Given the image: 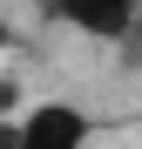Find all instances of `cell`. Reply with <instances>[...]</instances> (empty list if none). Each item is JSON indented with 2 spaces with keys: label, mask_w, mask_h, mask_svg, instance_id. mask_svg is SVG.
Returning <instances> with one entry per match:
<instances>
[{
  "label": "cell",
  "mask_w": 142,
  "mask_h": 149,
  "mask_svg": "<svg viewBox=\"0 0 142 149\" xmlns=\"http://www.w3.org/2000/svg\"><path fill=\"white\" fill-rule=\"evenodd\" d=\"M88 129L95 122L75 102H34V109H20V149H88Z\"/></svg>",
  "instance_id": "obj_1"
},
{
  "label": "cell",
  "mask_w": 142,
  "mask_h": 149,
  "mask_svg": "<svg viewBox=\"0 0 142 149\" xmlns=\"http://www.w3.org/2000/svg\"><path fill=\"white\" fill-rule=\"evenodd\" d=\"M54 20H68V27H75V34H88V41L122 47V41L142 27V0H68Z\"/></svg>",
  "instance_id": "obj_2"
},
{
  "label": "cell",
  "mask_w": 142,
  "mask_h": 149,
  "mask_svg": "<svg viewBox=\"0 0 142 149\" xmlns=\"http://www.w3.org/2000/svg\"><path fill=\"white\" fill-rule=\"evenodd\" d=\"M115 54H122V68H135V74H142V27H135L122 47H115Z\"/></svg>",
  "instance_id": "obj_3"
},
{
  "label": "cell",
  "mask_w": 142,
  "mask_h": 149,
  "mask_svg": "<svg viewBox=\"0 0 142 149\" xmlns=\"http://www.w3.org/2000/svg\"><path fill=\"white\" fill-rule=\"evenodd\" d=\"M14 102H20V88H14V81H7V74H0V122H14V115H7V109H14Z\"/></svg>",
  "instance_id": "obj_4"
},
{
  "label": "cell",
  "mask_w": 142,
  "mask_h": 149,
  "mask_svg": "<svg viewBox=\"0 0 142 149\" xmlns=\"http://www.w3.org/2000/svg\"><path fill=\"white\" fill-rule=\"evenodd\" d=\"M0 149H20V115H14V122H0Z\"/></svg>",
  "instance_id": "obj_5"
},
{
  "label": "cell",
  "mask_w": 142,
  "mask_h": 149,
  "mask_svg": "<svg viewBox=\"0 0 142 149\" xmlns=\"http://www.w3.org/2000/svg\"><path fill=\"white\" fill-rule=\"evenodd\" d=\"M7 41H14V27H7V14H0V54H7Z\"/></svg>",
  "instance_id": "obj_6"
},
{
  "label": "cell",
  "mask_w": 142,
  "mask_h": 149,
  "mask_svg": "<svg viewBox=\"0 0 142 149\" xmlns=\"http://www.w3.org/2000/svg\"><path fill=\"white\" fill-rule=\"evenodd\" d=\"M41 7H47V14H61V7H68V0H41Z\"/></svg>",
  "instance_id": "obj_7"
}]
</instances>
